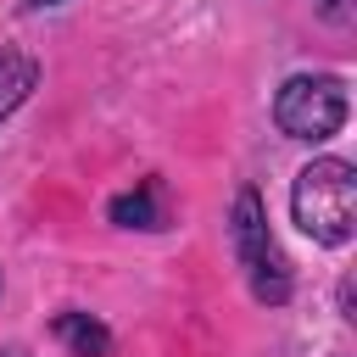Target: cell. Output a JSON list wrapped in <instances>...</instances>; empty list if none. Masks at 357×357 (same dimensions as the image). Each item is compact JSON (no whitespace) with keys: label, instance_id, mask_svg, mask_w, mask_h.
<instances>
[{"label":"cell","instance_id":"cell-3","mask_svg":"<svg viewBox=\"0 0 357 357\" xmlns=\"http://www.w3.org/2000/svg\"><path fill=\"white\" fill-rule=\"evenodd\" d=\"M346 84L335 73H296L279 84L273 95V123L284 139H307V145H324L346 128Z\"/></svg>","mask_w":357,"mask_h":357},{"label":"cell","instance_id":"cell-2","mask_svg":"<svg viewBox=\"0 0 357 357\" xmlns=\"http://www.w3.org/2000/svg\"><path fill=\"white\" fill-rule=\"evenodd\" d=\"M229 240H234V257H240V268H245V279H251V296H257L262 307H284L290 290H296V284H290V262H284V251L273 245V229H268L262 195H257L251 184L234 195Z\"/></svg>","mask_w":357,"mask_h":357},{"label":"cell","instance_id":"cell-5","mask_svg":"<svg viewBox=\"0 0 357 357\" xmlns=\"http://www.w3.org/2000/svg\"><path fill=\"white\" fill-rule=\"evenodd\" d=\"M106 218H112L117 229H167V212H162V195H156L151 178H145L139 190L117 195V201L106 206Z\"/></svg>","mask_w":357,"mask_h":357},{"label":"cell","instance_id":"cell-1","mask_svg":"<svg viewBox=\"0 0 357 357\" xmlns=\"http://www.w3.org/2000/svg\"><path fill=\"white\" fill-rule=\"evenodd\" d=\"M290 218L318 245H346L357 234V167L346 156H312L290 184Z\"/></svg>","mask_w":357,"mask_h":357},{"label":"cell","instance_id":"cell-7","mask_svg":"<svg viewBox=\"0 0 357 357\" xmlns=\"http://www.w3.org/2000/svg\"><path fill=\"white\" fill-rule=\"evenodd\" d=\"M45 6H61V0H22V11H45Z\"/></svg>","mask_w":357,"mask_h":357},{"label":"cell","instance_id":"cell-4","mask_svg":"<svg viewBox=\"0 0 357 357\" xmlns=\"http://www.w3.org/2000/svg\"><path fill=\"white\" fill-rule=\"evenodd\" d=\"M50 335H56L73 357H112V329H106L100 318L78 312V307L56 312V318H50Z\"/></svg>","mask_w":357,"mask_h":357},{"label":"cell","instance_id":"cell-6","mask_svg":"<svg viewBox=\"0 0 357 357\" xmlns=\"http://www.w3.org/2000/svg\"><path fill=\"white\" fill-rule=\"evenodd\" d=\"M33 84H39V61L28 50H0V123L33 95Z\"/></svg>","mask_w":357,"mask_h":357}]
</instances>
